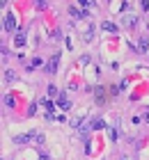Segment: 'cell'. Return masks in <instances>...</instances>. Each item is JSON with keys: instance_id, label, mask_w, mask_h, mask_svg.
<instances>
[{"instance_id": "7", "label": "cell", "mask_w": 149, "mask_h": 160, "mask_svg": "<svg viewBox=\"0 0 149 160\" xmlns=\"http://www.w3.org/2000/svg\"><path fill=\"white\" fill-rule=\"evenodd\" d=\"M101 28H103L106 32H117V25H115V23H110V21H103Z\"/></svg>"}, {"instance_id": "9", "label": "cell", "mask_w": 149, "mask_h": 160, "mask_svg": "<svg viewBox=\"0 0 149 160\" xmlns=\"http://www.w3.org/2000/svg\"><path fill=\"white\" fill-rule=\"evenodd\" d=\"M108 137H110V142H115V139H117V128H115V126H108Z\"/></svg>"}, {"instance_id": "13", "label": "cell", "mask_w": 149, "mask_h": 160, "mask_svg": "<svg viewBox=\"0 0 149 160\" xmlns=\"http://www.w3.org/2000/svg\"><path fill=\"white\" fill-rule=\"evenodd\" d=\"M5 78H7V83H14V80H16V73H14V71H7Z\"/></svg>"}, {"instance_id": "11", "label": "cell", "mask_w": 149, "mask_h": 160, "mask_svg": "<svg viewBox=\"0 0 149 160\" xmlns=\"http://www.w3.org/2000/svg\"><path fill=\"white\" fill-rule=\"evenodd\" d=\"M16 44H19V46H23V44H25V34H23V32H21V34H16V39H14Z\"/></svg>"}, {"instance_id": "4", "label": "cell", "mask_w": 149, "mask_h": 160, "mask_svg": "<svg viewBox=\"0 0 149 160\" xmlns=\"http://www.w3.org/2000/svg\"><path fill=\"white\" fill-rule=\"evenodd\" d=\"M147 51H149V41H147V37H142L138 44V53H147Z\"/></svg>"}, {"instance_id": "5", "label": "cell", "mask_w": 149, "mask_h": 160, "mask_svg": "<svg viewBox=\"0 0 149 160\" xmlns=\"http://www.w3.org/2000/svg\"><path fill=\"white\" fill-rule=\"evenodd\" d=\"M60 108L62 110H69V108H71V101H69L64 94H60Z\"/></svg>"}, {"instance_id": "14", "label": "cell", "mask_w": 149, "mask_h": 160, "mask_svg": "<svg viewBox=\"0 0 149 160\" xmlns=\"http://www.w3.org/2000/svg\"><path fill=\"white\" fill-rule=\"evenodd\" d=\"M124 23L126 25H135V16H124Z\"/></svg>"}, {"instance_id": "1", "label": "cell", "mask_w": 149, "mask_h": 160, "mask_svg": "<svg viewBox=\"0 0 149 160\" xmlns=\"http://www.w3.org/2000/svg\"><path fill=\"white\" fill-rule=\"evenodd\" d=\"M5 30H9V32L16 30V18H14V14H7V18H5Z\"/></svg>"}, {"instance_id": "17", "label": "cell", "mask_w": 149, "mask_h": 160, "mask_svg": "<svg viewBox=\"0 0 149 160\" xmlns=\"http://www.w3.org/2000/svg\"><path fill=\"white\" fill-rule=\"evenodd\" d=\"M37 105H39V103H30V108H28V114H30V117L37 112Z\"/></svg>"}, {"instance_id": "12", "label": "cell", "mask_w": 149, "mask_h": 160, "mask_svg": "<svg viewBox=\"0 0 149 160\" xmlns=\"http://www.w3.org/2000/svg\"><path fill=\"white\" fill-rule=\"evenodd\" d=\"M5 105H7V108H14V96L7 94V96H5Z\"/></svg>"}, {"instance_id": "2", "label": "cell", "mask_w": 149, "mask_h": 160, "mask_svg": "<svg viewBox=\"0 0 149 160\" xmlns=\"http://www.w3.org/2000/svg\"><path fill=\"white\" fill-rule=\"evenodd\" d=\"M57 62H60V60H57V55L51 57V60H48V64H46V73H55V71H57Z\"/></svg>"}, {"instance_id": "3", "label": "cell", "mask_w": 149, "mask_h": 160, "mask_svg": "<svg viewBox=\"0 0 149 160\" xmlns=\"http://www.w3.org/2000/svg\"><path fill=\"white\" fill-rule=\"evenodd\" d=\"M35 135H37V133H28V135H16V137H14V142H16V144H25L28 139H30V137H35Z\"/></svg>"}, {"instance_id": "16", "label": "cell", "mask_w": 149, "mask_h": 160, "mask_svg": "<svg viewBox=\"0 0 149 160\" xmlns=\"http://www.w3.org/2000/svg\"><path fill=\"white\" fill-rule=\"evenodd\" d=\"M48 96H57V87H55V85H51V87H48Z\"/></svg>"}, {"instance_id": "20", "label": "cell", "mask_w": 149, "mask_h": 160, "mask_svg": "<svg viewBox=\"0 0 149 160\" xmlns=\"http://www.w3.org/2000/svg\"><path fill=\"white\" fill-rule=\"evenodd\" d=\"M144 119H147V121H149V110H147V114H144Z\"/></svg>"}, {"instance_id": "15", "label": "cell", "mask_w": 149, "mask_h": 160, "mask_svg": "<svg viewBox=\"0 0 149 160\" xmlns=\"http://www.w3.org/2000/svg\"><path fill=\"white\" fill-rule=\"evenodd\" d=\"M41 105H46V110H48V112H53V108H55V105H53L51 101H48V98H46V101H41Z\"/></svg>"}, {"instance_id": "21", "label": "cell", "mask_w": 149, "mask_h": 160, "mask_svg": "<svg viewBox=\"0 0 149 160\" xmlns=\"http://www.w3.org/2000/svg\"><path fill=\"white\" fill-rule=\"evenodd\" d=\"M122 160H129V158H122Z\"/></svg>"}, {"instance_id": "8", "label": "cell", "mask_w": 149, "mask_h": 160, "mask_svg": "<svg viewBox=\"0 0 149 160\" xmlns=\"http://www.w3.org/2000/svg\"><path fill=\"white\" fill-rule=\"evenodd\" d=\"M90 128H94V130H101V128H106V124H103L101 119H94L92 124H90Z\"/></svg>"}, {"instance_id": "19", "label": "cell", "mask_w": 149, "mask_h": 160, "mask_svg": "<svg viewBox=\"0 0 149 160\" xmlns=\"http://www.w3.org/2000/svg\"><path fill=\"white\" fill-rule=\"evenodd\" d=\"M39 160H51V158H48L46 153H41V155H39Z\"/></svg>"}, {"instance_id": "6", "label": "cell", "mask_w": 149, "mask_h": 160, "mask_svg": "<svg viewBox=\"0 0 149 160\" xmlns=\"http://www.w3.org/2000/svg\"><path fill=\"white\" fill-rule=\"evenodd\" d=\"M41 64H44V62H41V57H35V60H32V62L28 64V69H25V71H35V69H37V67H41Z\"/></svg>"}, {"instance_id": "10", "label": "cell", "mask_w": 149, "mask_h": 160, "mask_svg": "<svg viewBox=\"0 0 149 160\" xmlns=\"http://www.w3.org/2000/svg\"><path fill=\"white\" fill-rule=\"evenodd\" d=\"M69 14H71V18H83V16H85V11H78L76 7H71V9H69Z\"/></svg>"}, {"instance_id": "18", "label": "cell", "mask_w": 149, "mask_h": 160, "mask_svg": "<svg viewBox=\"0 0 149 160\" xmlns=\"http://www.w3.org/2000/svg\"><path fill=\"white\" fill-rule=\"evenodd\" d=\"M44 139H46V137H44L41 133H37V135H35V142H39V144H44Z\"/></svg>"}]
</instances>
